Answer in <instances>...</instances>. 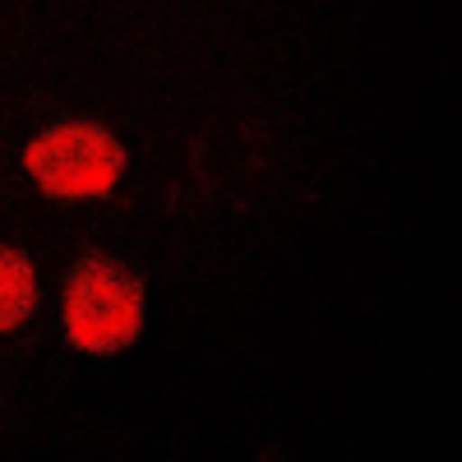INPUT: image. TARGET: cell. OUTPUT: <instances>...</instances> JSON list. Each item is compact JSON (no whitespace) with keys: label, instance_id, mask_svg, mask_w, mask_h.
Returning a JSON list of instances; mask_svg holds the SVG:
<instances>
[{"label":"cell","instance_id":"obj_1","mask_svg":"<svg viewBox=\"0 0 462 462\" xmlns=\"http://www.w3.org/2000/svg\"><path fill=\"white\" fill-rule=\"evenodd\" d=\"M60 319L69 346L88 356H111L139 337L143 324V282L121 268L116 259L88 254L69 268L65 296H60Z\"/></svg>","mask_w":462,"mask_h":462},{"label":"cell","instance_id":"obj_3","mask_svg":"<svg viewBox=\"0 0 462 462\" xmlns=\"http://www.w3.org/2000/svg\"><path fill=\"white\" fill-rule=\"evenodd\" d=\"M37 310V268L28 254L0 245V333L19 328Z\"/></svg>","mask_w":462,"mask_h":462},{"label":"cell","instance_id":"obj_2","mask_svg":"<svg viewBox=\"0 0 462 462\" xmlns=\"http://www.w3.org/2000/svg\"><path fill=\"white\" fill-rule=\"evenodd\" d=\"M23 167L56 199H102L121 185L125 148L97 121H56L28 139Z\"/></svg>","mask_w":462,"mask_h":462}]
</instances>
